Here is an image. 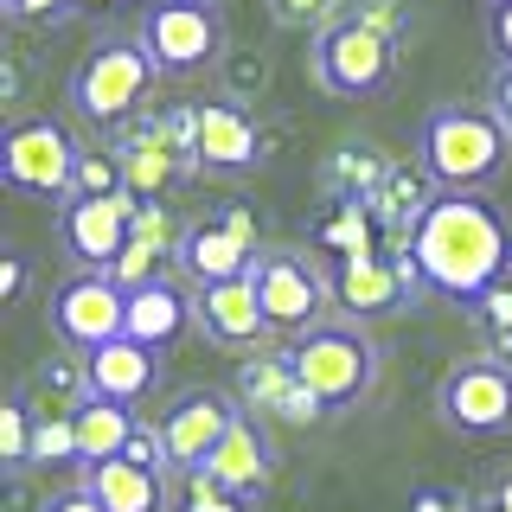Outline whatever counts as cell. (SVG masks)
Instances as JSON below:
<instances>
[{"label":"cell","mask_w":512,"mask_h":512,"mask_svg":"<svg viewBox=\"0 0 512 512\" xmlns=\"http://www.w3.org/2000/svg\"><path fill=\"white\" fill-rule=\"evenodd\" d=\"M71 192H84V199H96V192H128V180H122V154L84 148V154H77V186H71Z\"/></svg>","instance_id":"cell-27"},{"label":"cell","mask_w":512,"mask_h":512,"mask_svg":"<svg viewBox=\"0 0 512 512\" xmlns=\"http://www.w3.org/2000/svg\"><path fill=\"white\" fill-rule=\"evenodd\" d=\"M135 212L141 199L135 192H71L58 212V237H64V256L84 269H116V256L128 250V237H135Z\"/></svg>","instance_id":"cell-9"},{"label":"cell","mask_w":512,"mask_h":512,"mask_svg":"<svg viewBox=\"0 0 512 512\" xmlns=\"http://www.w3.org/2000/svg\"><path fill=\"white\" fill-rule=\"evenodd\" d=\"M340 20H359V26L384 32V39H404L416 20V0H340Z\"/></svg>","instance_id":"cell-25"},{"label":"cell","mask_w":512,"mask_h":512,"mask_svg":"<svg viewBox=\"0 0 512 512\" xmlns=\"http://www.w3.org/2000/svg\"><path fill=\"white\" fill-rule=\"evenodd\" d=\"M180 269L199 288L250 276V269H256V244H244L224 218H199V224H186V237H180Z\"/></svg>","instance_id":"cell-20"},{"label":"cell","mask_w":512,"mask_h":512,"mask_svg":"<svg viewBox=\"0 0 512 512\" xmlns=\"http://www.w3.org/2000/svg\"><path fill=\"white\" fill-rule=\"evenodd\" d=\"M39 512H109V506H103V500H96V493L84 487V480H77V487H71V493H52V500H45Z\"/></svg>","instance_id":"cell-35"},{"label":"cell","mask_w":512,"mask_h":512,"mask_svg":"<svg viewBox=\"0 0 512 512\" xmlns=\"http://www.w3.org/2000/svg\"><path fill=\"white\" fill-rule=\"evenodd\" d=\"M263 58H237V71H231V103H244L250 90H263Z\"/></svg>","instance_id":"cell-36"},{"label":"cell","mask_w":512,"mask_h":512,"mask_svg":"<svg viewBox=\"0 0 512 512\" xmlns=\"http://www.w3.org/2000/svg\"><path fill=\"white\" fill-rule=\"evenodd\" d=\"M269 13H276V26H333L340 20V0H269Z\"/></svg>","instance_id":"cell-30"},{"label":"cell","mask_w":512,"mask_h":512,"mask_svg":"<svg viewBox=\"0 0 512 512\" xmlns=\"http://www.w3.org/2000/svg\"><path fill=\"white\" fill-rule=\"evenodd\" d=\"M436 416L455 436H506L512 429V365L468 359L436 384Z\"/></svg>","instance_id":"cell-8"},{"label":"cell","mask_w":512,"mask_h":512,"mask_svg":"<svg viewBox=\"0 0 512 512\" xmlns=\"http://www.w3.org/2000/svg\"><path fill=\"white\" fill-rule=\"evenodd\" d=\"M199 327H205V340L224 346V352H244V346L263 340V333H276L269 314H263V295H256V276L205 282L199 288Z\"/></svg>","instance_id":"cell-16"},{"label":"cell","mask_w":512,"mask_h":512,"mask_svg":"<svg viewBox=\"0 0 512 512\" xmlns=\"http://www.w3.org/2000/svg\"><path fill=\"white\" fill-rule=\"evenodd\" d=\"M474 320L493 333V346H500V352H512V276H500L487 295L474 301Z\"/></svg>","instance_id":"cell-28"},{"label":"cell","mask_w":512,"mask_h":512,"mask_svg":"<svg viewBox=\"0 0 512 512\" xmlns=\"http://www.w3.org/2000/svg\"><path fill=\"white\" fill-rule=\"evenodd\" d=\"M77 141L71 128L52 116H20L0 141V180L13 192H32V199H71L77 186Z\"/></svg>","instance_id":"cell-5"},{"label":"cell","mask_w":512,"mask_h":512,"mask_svg":"<svg viewBox=\"0 0 512 512\" xmlns=\"http://www.w3.org/2000/svg\"><path fill=\"white\" fill-rule=\"evenodd\" d=\"M32 461H77L71 416H39V429H32Z\"/></svg>","instance_id":"cell-29"},{"label":"cell","mask_w":512,"mask_h":512,"mask_svg":"<svg viewBox=\"0 0 512 512\" xmlns=\"http://www.w3.org/2000/svg\"><path fill=\"white\" fill-rule=\"evenodd\" d=\"M423 288L474 308L500 276H512V231L500 218V205L480 199V192H436L429 212L410 224L404 237Z\"/></svg>","instance_id":"cell-1"},{"label":"cell","mask_w":512,"mask_h":512,"mask_svg":"<svg viewBox=\"0 0 512 512\" xmlns=\"http://www.w3.org/2000/svg\"><path fill=\"white\" fill-rule=\"evenodd\" d=\"M52 327H58V340L77 346V352H96V346L122 340L128 333V288L109 276V269H84V276H71L58 288Z\"/></svg>","instance_id":"cell-11"},{"label":"cell","mask_w":512,"mask_h":512,"mask_svg":"<svg viewBox=\"0 0 512 512\" xmlns=\"http://www.w3.org/2000/svg\"><path fill=\"white\" fill-rule=\"evenodd\" d=\"M71 429H77V468H103V461L128 455L141 423H135V404L84 397V404H71Z\"/></svg>","instance_id":"cell-21"},{"label":"cell","mask_w":512,"mask_h":512,"mask_svg":"<svg viewBox=\"0 0 512 512\" xmlns=\"http://www.w3.org/2000/svg\"><path fill=\"white\" fill-rule=\"evenodd\" d=\"M186 512H250L237 493H224L212 474H186V500H180Z\"/></svg>","instance_id":"cell-31"},{"label":"cell","mask_w":512,"mask_h":512,"mask_svg":"<svg viewBox=\"0 0 512 512\" xmlns=\"http://www.w3.org/2000/svg\"><path fill=\"white\" fill-rule=\"evenodd\" d=\"M237 397H244V410L256 416V423H320V397L308 391V384L295 378V365L282 359H250L244 372H237Z\"/></svg>","instance_id":"cell-15"},{"label":"cell","mask_w":512,"mask_h":512,"mask_svg":"<svg viewBox=\"0 0 512 512\" xmlns=\"http://www.w3.org/2000/svg\"><path fill=\"white\" fill-rule=\"evenodd\" d=\"M84 487L109 512H160V506H167V474L141 468V461H128V455L103 461V468H84Z\"/></svg>","instance_id":"cell-22"},{"label":"cell","mask_w":512,"mask_h":512,"mask_svg":"<svg viewBox=\"0 0 512 512\" xmlns=\"http://www.w3.org/2000/svg\"><path fill=\"white\" fill-rule=\"evenodd\" d=\"M186 327H199V295H186L173 276H160L148 288H128V340L167 352Z\"/></svg>","instance_id":"cell-18"},{"label":"cell","mask_w":512,"mask_h":512,"mask_svg":"<svg viewBox=\"0 0 512 512\" xmlns=\"http://www.w3.org/2000/svg\"><path fill=\"white\" fill-rule=\"evenodd\" d=\"M487 45H493V58L512 64V0H493V13H487Z\"/></svg>","instance_id":"cell-32"},{"label":"cell","mask_w":512,"mask_h":512,"mask_svg":"<svg viewBox=\"0 0 512 512\" xmlns=\"http://www.w3.org/2000/svg\"><path fill=\"white\" fill-rule=\"evenodd\" d=\"M327 288H333V308H340V314L372 320V314H397V308H410V295L423 288V276H416L410 250H397V256L359 250V256H340V263H333Z\"/></svg>","instance_id":"cell-10"},{"label":"cell","mask_w":512,"mask_h":512,"mask_svg":"<svg viewBox=\"0 0 512 512\" xmlns=\"http://www.w3.org/2000/svg\"><path fill=\"white\" fill-rule=\"evenodd\" d=\"M493 500H500V506L512 512V480H506V487H500V493H493Z\"/></svg>","instance_id":"cell-39"},{"label":"cell","mask_w":512,"mask_h":512,"mask_svg":"<svg viewBox=\"0 0 512 512\" xmlns=\"http://www.w3.org/2000/svg\"><path fill=\"white\" fill-rule=\"evenodd\" d=\"M167 263H180V244H167V237H141V231H135L109 276H116L122 288H148V282L167 276Z\"/></svg>","instance_id":"cell-23"},{"label":"cell","mask_w":512,"mask_h":512,"mask_svg":"<svg viewBox=\"0 0 512 512\" xmlns=\"http://www.w3.org/2000/svg\"><path fill=\"white\" fill-rule=\"evenodd\" d=\"M320 237H327L340 256H359L365 244H372V205H365V199H340V212H333V224Z\"/></svg>","instance_id":"cell-26"},{"label":"cell","mask_w":512,"mask_h":512,"mask_svg":"<svg viewBox=\"0 0 512 512\" xmlns=\"http://www.w3.org/2000/svg\"><path fill=\"white\" fill-rule=\"evenodd\" d=\"M314 77H320V90L365 103V96H378L397 77V39H384V32L359 26V20H333L314 39Z\"/></svg>","instance_id":"cell-6"},{"label":"cell","mask_w":512,"mask_h":512,"mask_svg":"<svg viewBox=\"0 0 512 512\" xmlns=\"http://www.w3.org/2000/svg\"><path fill=\"white\" fill-rule=\"evenodd\" d=\"M154 84V58L148 45H128V39H109L96 45V52L71 71V109L96 128H122L128 116L141 109V96Z\"/></svg>","instance_id":"cell-4"},{"label":"cell","mask_w":512,"mask_h":512,"mask_svg":"<svg viewBox=\"0 0 512 512\" xmlns=\"http://www.w3.org/2000/svg\"><path fill=\"white\" fill-rule=\"evenodd\" d=\"M282 359L295 365V378L320 397L327 416L365 404L372 384H378V340L365 327H352V320H320V327L295 333L282 346Z\"/></svg>","instance_id":"cell-3"},{"label":"cell","mask_w":512,"mask_h":512,"mask_svg":"<svg viewBox=\"0 0 512 512\" xmlns=\"http://www.w3.org/2000/svg\"><path fill=\"white\" fill-rule=\"evenodd\" d=\"M269 468H276V448H269V436H263V423L244 410L231 423V436H224L218 448H212V461H205L199 474H212L224 493H263V480H269Z\"/></svg>","instance_id":"cell-19"},{"label":"cell","mask_w":512,"mask_h":512,"mask_svg":"<svg viewBox=\"0 0 512 512\" xmlns=\"http://www.w3.org/2000/svg\"><path fill=\"white\" fill-rule=\"evenodd\" d=\"M20 288H26V263H20V256H7V263H0V295H20Z\"/></svg>","instance_id":"cell-38"},{"label":"cell","mask_w":512,"mask_h":512,"mask_svg":"<svg viewBox=\"0 0 512 512\" xmlns=\"http://www.w3.org/2000/svg\"><path fill=\"white\" fill-rule=\"evenodd\" d=\"M237 410L231 397H218V391H186V397H173L167 416H160V442H167V461L180 474H199L205 461H212V448L231 436V423H237Z\"/></svg>","instance_id":"cell-13"},{"label":"cell","mask_w":512,"mask_h":512,"mask_svg":"<svg viewBox=\"0 0 512 512\" xmlns=\"http://www.w3.org/2000/svg\"><path fill=\"white\" fill-rule=\"evenodd\" d=\"M141 45H148L160 77L205 71L224 52V13L218 0H160L141 13Z\"/></svg>","instance_id":"cell-7"},{"label":"cell","mask_w":512,"mask_h":512,"mask_svg":"<svg viewBox=\"0 0 512 512\" xmlns=\"http://www.w3.org/2000/svg\"><path fill=\"white\" fill-rule=\"evenodd\" d=\"M487 109L506 122V135H512V64H506L500 77H493V96H487Z\"/></svg>","instance_id":"cell-37"},{"label":"cell","mask_w":512,"mask_h":512,"mask_svg":"<svg viewBox=\"0 0 512 512\" xmlns=\"http://www.w3.org/2000/svg\"><path fill=\"white\" fill-rule=\"evenodd\" d=\"M410 512H474V500L442 493V487H423V493H410Z\"/></svg>","instance_id":"cell-34"},{"label":"cell","mask_w":512,"mask_h":512,"mask_svg":"<svg viewBox=\"0 0 512 512\" xmlns=\"http://www.w3.org/2000/svg\"><path fill=\"white\" fill-rule=\"evenodd\" d=\"M32 429H39L32 397H7V404H0V468L7 474L32 468Z\"/></svg>","instance_id":"cell-24"},{"label":"cell","mask_w":512,"mask_h":512,"mask_svg":"<svg viewBox=\"0 0 512 512\" xmlns=\"http://www.w3.org/2000/svg\"><path fill=\"white\" fill-rule=\"evenodd\" d=\"M512 154V135L493 109H468V103H442L423 122V173L442 192H480L487 180H500Z\"/></svg>","instance_id":"cell-2"},{"label":"cell","mask_w":512,"mask_h":512,"mask_svg":"<svg viewBox=\"0 0 512 512\" xmlns=\"http://www.w3.org/2000/svg\"><path fill=\"white\" fill-rule=\"evenodd\" d=\"M84 378H90V397H109V404H135L160 384V352L141 346V340H109L84 352Z\"/></svg>","instance_id":"cell-17"},{"label":"cell","mask_w":512,"mask_h":512,"mask_svg":"<svg viewBox=\"0 0 512 512\" xmlns=\"http://www.w3.org/2000/svg\"><path fill=\"white\" fill-rule=\"evenodd\" d=\"M0 7H7L13 20H64L77 0H0Z\"/></svg>","instance_id":"cell-33"},{"label":"cell","mask_w":512,"mask_h":512,"mask_svg":"<svg viewBox=\"0 0 512 512\" xmlns=\"http://www.w3.org/2000/svg\"><path fill=\"white\" fill-rule=\"evenodd\" d=\"M256 295H263V314H269V327L276 333H308L320 327V308L333 301V288L327 276L308 263V256H295V250H269V256H256Z\"/></svg>","instance_id":"cell-12"},{"label":"cell","mask_w":512,"mask_h":512,"mask_svg":"<svg viewBox=\"0 0 512 512\" xmlns=\"http://www.w3.org/2000/svg\"><path fill=\"white\" fill-rule=\"evenodd\" d=\"M186 128H192V167H205V173H250L263 160V135L244 116V103H231V96L192 103Z\"/></svg>","instance_id":"cell-14"}]
</instances>
